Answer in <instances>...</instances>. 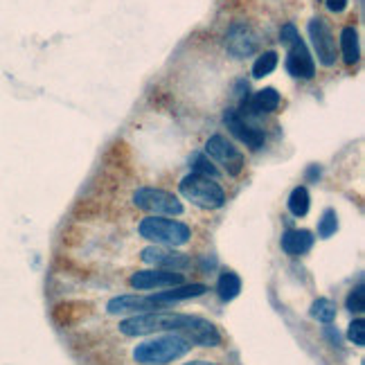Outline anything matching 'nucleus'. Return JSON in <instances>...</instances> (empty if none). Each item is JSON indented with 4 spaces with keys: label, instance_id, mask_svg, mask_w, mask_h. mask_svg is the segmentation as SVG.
<instances>
[{
    "label": "nucleus",
    "instance_id": "obj_1",
    "mask_svg": "<svg viewBox=\"0 0 365 365\" xmlns=\"http://www.w3.org/2000/svg\"><path fill=\"white\" fill-rule=\"evenodd\" d=\"M194 345L185 336L176 332H165L160 336L147 338L133 349V361L140 365H169L185 356Z\"/></svg>",
    "mask_w": 365,
    "mask_h": 365
},
{
    "label": "nucleus",
    "instance_id": "obj_2",
    "mask_svg": "<svg viewBox=\"0 0 365 365\" xmlns=\"http://www.w3.org/2000/svg\"><path fill=\"white\" fill-rule=\"evenodd\" d=\"M190 316L187 313H167V311H147L135 313L120 320V334L124 336H149L158 332H176L181 334Z\"/></svg>",
    "mask_w": 365,
    "mask_h": 365
},
{
    "label": "nucleus",
    "instance_id": "obj_3",
    "mask_svg": "<svg viewBox=\"0 0 365 365\" xmlns=\"http://www.w3.org/2000/svg\"><path fill=\"white\" fill-rule=\"evenodd\" d=\"M137 232H140V237L147 239V242H154L158 246H172V248L190 244L192 239L190 225L167 219V217H145L137 223Z\"/></svg>",
    "mask_w": 365,
    "mask_h": 365
},
{
    "label": "nucleus",
    "instance_id": "obj_4",
    "mask_svg": "<svg viewBox=\"0 0 365 365\" xmlns=\"http://www.w3.org/2000/svg\"><path fill=\"white\" fill-rule=\"evenodd\" d=\"M280 41L286 45V70L291 77L311 79L316 74V61H313L307 43L300 39L298 28L293 23H286L280 30Z\"/></svg>",
    "mask_w": 365,
    "mask_h": 365
},
{
    "label": "nucleus",
    "instance_id": "obj_5",
    "mask_svg": "<svg viewBox=\"0 0 365 365\" xmlns=\"http://www.w3.org/2000/svg\"><path fill=\"white\" fill-rule=\"evenodd\" d=\"M179 192L183 198L206 210H217L225 203V192L221 190V185L215 183V179L201 174H187L179 183Z\"/></svg>",
    "mask_w": 365,
    "mask_h": 365
},
{
    "label": "nucleus",
    "instance_id": "obj_6",
    "mask_svg": "<svg viewBox=\"0 0 365 365\" xmlns=\"http://www.w3.org/2000/svg\"><path fill=\"white\" fill-rule=\"evenodd\" d=\"M133 206L147 212L149 217H179L183 215V203L179 196L158 187H140L133 194Z\"/></svg>",
    "mask_w": 365,
    "mask_h": 365
},
{
    "label": "nucleus",
    "instance_id": "obj_7",
    "mask_svg": "<svg viewBox=\"0 0 365 365\" xmlns=\"http://www.w3.org/2000/svg\"><path fill=\"white\" fill-rule=\"evenodd\" d=\"M307 32H309L313 52H316L320 66L332 68L336 64V39H334L332 28L327 25L325 18H311L307 25Z\"/></svg>",
    "mask_w": 365,
    "mask_h": 365
},
{
    "label": "nucleus",
    "instance_id": "obj_8",
    "mask_svg": "<svg viewBox=\"0 0 365 365\" xmlns=\"http://www.w3.org/2000/svg\"><path fill=\"white\" fill-rule=\"evenodd\" d=\"M185 278L179 271H162V269H149V271H137L129 278L131 288L137 291H151V288H172L183 284Z\"/></svg>",
    "mask_w": 365,
    "mask_h": 365
},
{
    "label": "nucleus",
    "instance_id": "obj_9",
    "mask_svg": "<svg viewBox=\"0 0 365 365\" xmlns=\"http://www.w3.org/2000/svg\"><path fill=\"white\" fill-rule=\"evenodd\" d=\"M206 154L210 158L223 162L230 176H239L244 169V156L239 154V149L230 140H225L223 135H212L210 137V140L206 142Z\"/></svg>",
    "mask_w": 365,
    "mask_h": 365
},
{
    "label": "nucleus",
    "instance_id": "obj_10",
    "mask_svg": "<svg viewBox=\"0 0 365 365\" xmlns=\"http://www.w3.org/2000/svg\"><path fill=\"white\" fill-rule=\"evenodd\" d=\"M140 259L149 266H156L162 271H185L192 266V259L183 255V253H176V250L169 248H162V246H149L140 253Z\"/></svg>",
    "mask_w": 365,
    "mask_h": 365
},
{
    "label": "nucleus",
    "instance_id": "obj_11",
    "mask_svg": "<svg viewBox=\"0 0 365 365\" xmlns=\"http://www.w3.org/2000/svg\"><path fill=\"white\" fill-rule=\"evenodd\" d=\"M225 47L235 59H246L255 55L257 50V36L250 30L248 23H232L228 34H225Z\"/></svg>",
    "mask_w": 365,
    "mask_h": 365
},
{
    "label": "nucleus",
    "instance_id": "obj_12",
    "mask_svg": "<svg viewBox=\"0 0 365 365\" xmlns=\"http://www.w3.org/2000/svg\"><path fill=\"white\" fill-rule=\"evenodd\" d=\"M158 302L151 296H118L108 300L106 311L111 316H135V313H147V311H162Z\"/></svg>",
    "mask_w": 365,
    "mask_h": 365
},
{
    "label": "nucleus",
    "instance_id": "obj_13",
    "mask_svg": "<svg viewBox=\"0 0 365 365\" xmlns=\"http://www.w3.org/2000/svg\"><path fill=\"white\" fill-rule=\"evenodd\" d=\"M181 336H185L192 345H201V347H217L221 343V334L217 327L210 320L198 318V316H190Z\"/></svg>",
    "mask_w": 365,
    "mask_h": 365
},
{
    "label": "nucleus",
    "instance_id": "obj_14",
    "mask_svg": "<svg viewBox=\"0 0 365 365\" xmlns=\"http://www.w3.org/2000/svg\"><path fill=\"white\" fill-rule=\"evenodd\" d=\"M223 124L228 127V131L237 137L239 142H244L250 149H262L264 147V133L255 127H250L248 122H244V118L239 116V111L228 108L223 113Z\"/></svg>",
    "mask_w": 365,
    "mask_h": 365
},
{
    "label": "nucleus",
    "instance_id": "obj_15",
    "mask_svg": "<svg viewBox=\"0 0 365 365\" xmlns=\"http://www.w3.org/2000/svg\"><path fill=\"white\" fill-rule=\"evenodd\" d=\"M313 242H316V237H313L309 230H300V228L286 230L282 235V239H280L282 250H284L286 255H291V257L307 255L309 250L313 248Z\"/></svg>",
    "mask_w": 365,
    "mask_h": 365
},
{
    "label": "nucleus",
    "instance_id": "obj_16",
    "mask_svg": "<svg viewBox=\"0 0 365 365\" xmlns=\"http://www.w3.org/2000/svg\"><path fill=\"white\" fill-rule=\"evenodd\" d=\"M282 102L280 93L275 91V88H262V91H257L253 97L248 99V102L242 104V108L246 113H250V116H259V113H273L278 111Z\"/></svg>",
    "mask_w": 365,
    "mask_h": 365
},
{
    "label": "nucleus",
    "instance_id": "obj_17",
    "mask_svg": "<svg viewBox=\"0 0 365 365\" xmlns=\"http://www.w3.org/2000/svg\"><path fill=\"white\" fill-rule=\"evenodd\" d=\"M208 291L206 284H179V286H172L169 291H160V293H154V298L160 307L165 305H172V302H181V300H190V298H198Z\"/></svg>",
    "mask_w": 365,
    "mask_h": 365
},
{
    "label": "nucleus",
    "instance_id": "obj_18",
    "mask_svg": "<svg viewBox=\"0 0 365 365\" xmlns=\"http://www.w3.org/2000/svg\"><path fill=\"white\" fill-rule=\"evenodd\" d=\"M341 55L347 66H354L359 57H361V41H359V32L354 28H343L341 30Z\"/></svg>",
    "mask_w": 365,
    "mask_h": 365
},
{
    "label": "nucleus",
    "instance_id": "obj_19",
    "mask_svg": "<svg viewBox=\"0 0 365 365\" xmlns=\"http://www.w3.org/2000/svg\"><path fill=\"white\" fill-rule=\"evenodd\" d=\"M217 293L223 302H230L235 300L239 293H242V278H239L237 273L232 271H225L219 275V280H217Z\"/></svg>",
    "mask_w": 365,
    "mask_h": 365
},
{
    "label": "nucleus",
    "instance_id": "obj_20",
    "mask_svg": "<svg viewBox=\"0 0 365 365\" xmlns=\"http://www.w3.org/2000/svg\"><path fill=\"white\" fill-rule=\"evenodd\" d=\"M309 206H311L309 190L305 185H298L296 190L291 192V196H288V212H291L293 217L302 219V217H307Z\"/></svg>",
    "mask_w": 365,
    "mask_h": 365
},
{
    "label": "nucleus",
    "instance_id": "obj_21",
    "mask_svg": "<svg viewBox=\"0 0 365 365\" xmlns=\"http://www.w3.org/2000/svg\"><path fill=\"white\" fill-rule=\"evenodd\" d=\"M190 167H192V174H201V176H208V179H217L219 176V169L215 167V162L208 154L203 151H194L190 156Z\"/></svg>",
    "mask_w": 365,
    "mask_h": 365
},
{
    "label": "nucleus",
    "instance_id": "obj_22",
    "mask_svg": "<svg viewBox=\"0 0 365 365\" xmlns=\"http://www.w3.org/2000/svg\"><path fill=\"white\" fill-rule=\"evenodd\" d=\"M311 316L316 318L318 322L332 325L334 318H336V302L330 300V298H318V300L311 305Z\"/></svg>",
    "mask_w": 365,
    "mask_h": 365
},
{
    "label": "nucleus",
    "instance_id": "obj_23",
    "mask_svg": "<svg viewBox=\"0 0 365 365\" xmlns=\"http://www.w3.org/2000/svg\"><path fill=\"white\" fill-rule=\"evenodd\" d=\"M275 68H278V52L275 50H269V52H264L255 59V64H253V77L255 79H262V77H266V74H271Z\"/></svg>",
    "mask_w": 365,
    "mask_h": 365
},
{
    "label": "nucleus",
    "instance_id": "obj_24",
    "mask_svg": "<svg viewBox=\"0 0 365 365\" xmlns=\"http://www.w3.org/2000/svg\"><path fill=\"white\" fill-rule=\"evenodd\" d=\"M336 230H338V217H336V210L327 208V210L322 212L320 221H318V235H320L322 239H330Z\"/></svg>",
    "mask_w": 365,
    "mask_h": 365
},
{
    "label": "nucleus",
    "instance_id": "obj_25",
    "mask_svg": "<svg viewBox=\"0 0 365 365\" xmlns=\"http://www.w3.org/2000/svg\"><path fill=\"white\" fill-rule=\"evenodd\" d=\"M345 307L352 311V313H363L365 311V288L359 284L356 288H352V293L347 296L345 300Z\"/></svg>",
    "mask_w": 365,
    "mask_h": 365
},
{
    "label": "nucleus",
    "instance_id": "obj_26",
    "mask_svg": "<svg viewBox=\"0 0 365 365\" xmlns=\"http://www.w3.org/2000/svg\"><path fill=\"white\" fill-rule=\"evenodd\" d=\"M347 338L356 347H363L365 345V322L359 318V320H352L349 327H347Z\"/></svg>",
    "mask_w": 365,
    "mask_h": 365
},
{
    "label": "nucleus",
    "instance_id": "obj_27",
    "mask_svg": "<svg viewBox=\"0 0 365 365\" xmlns=\"http://www.w3.org/2000/svg\"><path fill=\"white\" fill-rule=\"evenodd\" d=\"M347 3H349V0H325V5H327V9L332 11V14H341V11H345Z\"/></svg>",
    "mask_w": 365,
    "mask_h": 365
},
{
    "label": "nucleus",
    "instance_id": "obj_28",
    "mask_svg": "<svg viewBox=\"0 0 365 365\" xmlns=\"http://www.w3.org/2000/svg\"><path fill=\"white\" fill-rule=\"evenodd\" d=\"M318 176H320V167H318V165H311V167L307 169V179H309V181L318 179Z\"/></svg>",
    "mask_w": 365,
    "mask_h": 365
},
{
    "label": "nucleus",
    "instance_id": "obj_29",
    "mask_svg": "<svg viewBox=\"0 0 365 365\" xmlns=\"http://www.w3.org/2000/svg\"><path fill=\"white\" fill-rule=\"evenodd\" d=\"M183 365H217V363H210V361H192V363H183Z\"/></svg>",
    "mask_w": 365,
    "mask_h": 365
}]
</instances>
